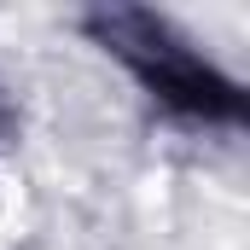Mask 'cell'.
<instances>
[{
    "label": "cell",
    "instance_id": "cell-1",
    "mask_svg": "<svg viewBox=\"0 0 250 250\" xmlns=\"http://www.w3.org/2000/svg\"><path fill=\"white\" fill-rule=\"evenodd\" d=\"M87 41L128 70V82L181 128H245L250 99L245 82L227 76L204 47H192L175 18L151 6H93L82 12Z\"/></svg>",
    "mask_w": 250,
    "mask_h": 250
},
{
    "label": "cell",
    "instance_id": "cell-2",
    "mask_svg": "<svg viewBox=\"0 0 250 250\" xmlns=\"http://www.w3.org/2000/svg\"><path fill=\"white\" fill-rule=\"evenodd\" d=\"M0 123H6V99H0Z\"/></svg>",
    "mask_w": 250,
    "mask_h": 250
}]
</instances>
